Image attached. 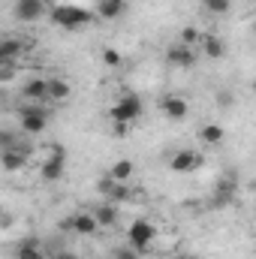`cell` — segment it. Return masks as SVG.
<instances>
[{
  "label": "cell",
  "mask_w": 256,
  "mask_h": 259,
  "mask_svg": "<svg viewBox=\"0 0 256 259\" xmlns=\"http://www.w3.org/2000/svg\"><path fill=\"white\" fill-rule=\"evenodd\" d=\"M52 21L64 30H78L81 24H91L94 21V12L91 9H81V6H55L52 9Z\"/></svg>",
  "instance_id": "1"
},
{
  "label": "cell",
  "mask_w": 256,
  "mask_h": 259,
  "mask_svg": "<svg viewBox=\"0 0 256 259\" xmlns=\"http://www.w3.org/2000/svg\"><path fill=\"white\" fill-rule=\"evenodd\" d=\"M127 238H130V247L136 253H145L151 247V241L157 238V226L151 220H133V226L127 229Z\"/></svg>",
  "instance_id": "2"
},
{
  "label": "cell",
  "mask_w": 256,
  "mask_h": 259,
  "mask_svg": "<svg viewBox=\"0 0 256 259\" xmlns=\"http://www.w3.org/2000/svg\"><path fill=\"white\" fill-rule=\"evenodd\" d=\"M139 115H142V100H139L136 94H124V97L109 109V118H112L115 124H133Z\"/></svg>",
  "instance_id": "3"
},
{
  "label": "cell",
  "mask_w": 256,
  "mask_h": 259,
  "mask_svg": "<svg viewBox=\"0 0 256 259\" xmlns=\"http://www.w3.org/2000/svg\"><path fill=\"white\" fill-rule=\"evenodd\" d=\"M27 148H18V145H9V148H3L0 151V166L6 169V172H21L24 166H27Z\"/></svg>",
  "instance_id": "4"
},
{
  "label": "cell",
  "mask_w": 256,
  "mask_h": 259,
  "mask_svg": "<svg viewBox=\"0 0 256 259\" xmlns=\"http://www.w3.org/2000/svg\"><path fill=\"white\" fill-rule=\"evenodd\" d=\"M12 15L18 21H39L46 15V0H15Z\"/></svg>",
  "instance_id": "5"
},
{
  "label": "cell",
  "mask_w": 256,
  "mask_h": 259,
  "mask_svg": "<svg viewBox=\"0 0 256 259\" xmlns=\"http://www.w3.org/2000/svg\"><path fill=\"white\" fill-rule=\"evenodd\" d=\"M64 166H66V154L61 151V148H55V154L42 163V169H39V178L42 181H58V178H64Z\"/></svg>",
  "instance_id": "6"
},
{
  "label": "cell",
  "mask_w": 256,
  "mask_h": 259,
  "mask_svg": "<svg viewBox=\"0 0 256 259\" xmlns=\"http://www.w3.org/2000/svg\"><path fill=\"white\" fill-rule=\"evenodd\" d=\"M46 121H49V115L42 112L39 103L21 109V130H24V133H39V130H46Z\"/></svg>",
  "instance_id": "7"
},
{
  "label": "cell",
  "mask_w": 256,
  "mask_h": 259,
  "mask_svg": "<svg viewBox=\"0 0 256 259\" xmlns=\"http://www.w3.org/2000/svg\"><path fill=\"white\" fill-rule=\"evenodd\" d=\"M160 109H163V115H166L169 121H184V118H187V112H190V103H187L184 97L172 94V97H163Z\"/></svg>",
  "instance_id": "8"
},
{
  "label": "cell",
  "mask_w": 256,
  "mask_h": 259,
  "mask_svg": "<svg viewBox=\"0 0 256 259\" xmlns=\"http://www.w3.org/2000/svg\"><path fill=\"white\" fill-rule=\"evenodd\" d=\"M97 187H100V193L106 196V202H112V205H115V202H127V199H130L127 184H121V181H115V178H109V175H106V178H100V184H97Z\"/></svg>",
  "instance_id": "9"
},
{
  "label": "cell",
  "mask_w": 256,
  "mask_h": 259,
  "mask_svg": "<svg viewBox=\"0 0 256 259\" xmlns=\"http://www.w3.org/2000/svg\"><path fill=\"white\" fill-rule=\"evenodd\" d=\"M169 166H172V172H184L187 175V172H196L202 166V157L196 151H178V154H172Z\"/></svg>",
  "instance_id": "10"
},
{
  "label": "cell",
  "mask_w": 256,
  "mask_h": 259,
  "mask_svg": "<svg viewBox=\"0 0 256 259\" xmlns=\"http://www.w3.org/2000/svg\"><path fill=\"white\" fill-rule=\"evenodd\" d=\"M166 61L172 66H193L196 64V55H193L190 46H181V42H178V46H172V49L166 52Z\"/></svg>",
  "instance_id": "11"
},
{
  "label": "cell",
  "mask_w": 256,
  "mask_h": 259,
  "mask_svg": "<svg viewBox=\"0 0 256 259\" xmlns=\"http://www.w3.org/2000/svg\"><path fill=\"white\" fill-rule=\"evenodd\" d=\"M21 94H24L27 100H33V103L49 100V78H30V81L21 88Z\"/></svg>",
  "instance_id": "12"
},
{
  "label": "cell",
  "mask_w": 256,
  "mask_h": 259,
  "mask_svg": "<svg viewBox=\"0 0 256 259\" xmlns=\"http://www.w3.org/2000/svg\"><path fill=\"white\" fill-rule=\"evenodd\" d=\"M94 220H97V226H115V223H118V208H115L112 202H103V205L94 211Z\"/></svg>",
  "instance_id": "13"
},
{
  "label": "cell",
  "mask_w": 256,
  "mask_h": 259,
  "mask_svg": "<svg viewBox=\"0 0 256 259\" xmlns=\"http://www.w3.org/2000/svg\"><path fill=\"white\" fill-rule=\"evenodd\" d=\"M100 226H97V220H94V214H75L72 217V232H78V235H94Z\"/></svg>",
  "instance_id": "14"
},
{
  "label": "cell",
  "mask_w": 256,
  "mask_h": 259,
  "mask_svg": "<svg viewBox=\"0 0 256 259\" xmlns=\"http://www.w3.org/2000/svg\"><path fill=\"white\" fill-rule=\"evenodd\" d=\"M69 94H72L69 81H64V78H49V100L64 103V100H69Z\"/></svg>",
  "instance_id": "15"
},
{
  "label": "cell",
  "mask_w": 256,
  "mask_h": 259,
  "mask_svg": "<svg viewBox=\"0 0 256 259\" xmlns=\"http://www.w3.org/2000/svg\"><path fill=\"white\" fill-rule=\"evenodd\" d=\"M202 52H205V58H211V61H217V58H223V42L214 36V33H205L202 36Z\"/></svg>",
  "instance_id": "16"
},
{
  "label": "cell",
  "mask_w": 256,
  "mask_h": 259,
  "mask_svg": "<svg viewBox=\"0 0 256 259\" xmlns=\"http://www.w3.org/2000/svg\"><path fill=\"white\" fill-rule=\"evenodd\" d=\"M15 259H46V250L39 247V241H21L15 250Z\"/></svg>",
  "instance_id": "17"
},
{
  "label": "cell",
  "mask_w": 256,
  "mask_h": 259,
  "mask_svg": "<svg viewBox=\"0 0 256 259\" xmlns=\"http://www.w3.org/2000/svg\"><path fill=\"white\" fill-rule=\"evenodd\" d=\"M199 142L202 145H220L223 142V127L220 124H205L199 130Z\"/></svg>",
  "instance_id": "18"
},
{
  "label": "cell",
  "mask_w": 256,
  "mask_h": 259,
  "mask_svg": "<svg viewBox=\"0 0 256 259\" xmlns=\"http://www.w3.org/2000/svg\"><path fill=\"white\" fill-rule=\"evenodd\" d=\"M21 52H24V42H21V39H0V55L6 58V64L15 61Z\"/></svg>",
  "instance_id": "19"
},
{
  "label": "cell",
  "mask_w": 256,
  "mask_h": 259,
  "mask_svg": "<svg viewBox=\"0 0 256 259\" xmlns=\"http://www.w3.org/2000/svg\"><path fill=\"white\" fill-rule=\"evenodd\" d=\"M133 172H136V166H133L130 160H121V163H115V166H112V172H109V178H115V181H121V184H127L130 178H133Z\"/></svg>",
  "instance_id": "20"
},
{
  "label": "cell",
  "mask_w": 256,
  "mask_h": 259,
  "mask_svg": "<svg viewBox=\"0 0 256 259\" xmlns=\"http://www.w3.org/2000/svg\"><path fill=\"white\" fill-rule=\"evenodd\" d=\"M121 9H124V3H115V0H100V6H97V12L103 18H118Z\"/></svg>",
  "instance_id": "21"
},
{
  "label": "cell",
  "mask_w": 256,
  "mask_h": 259,
  "mask_svg": "<svg viewBox=\"0 0 256 259\" xmlns=\"http://www.w3.org/2000/svg\"><path fill=\"white\" fill-rule=\"evenodd\" d=\"M229 6H232V0H205V9H208V12H214V15L229 12Z\"/></svg>",
  "instance_id": "22"
},
{
  "label": "cell",
  "mask_w": 256,
  "mask_h": 259,
  "mask_svg": "<svg viewBox=\"0 0 256 259\" xmlns=\"http://www.w3.org/2000/svg\"><path fill=\"white\" fill-rule=\"evenodd\" d=\"M199 39H202L199 27H193V24H187V27L181 30V46H193V42H199Z\"/></svg>",
  "instance_id": "23"
},
{
  "label": "cell",
  "mask_w": 256,
  "mask_h": 259,
  "mask_svg": "<svg viewBox=\"0 0 256 259\" xmlns=\"http://www.w3.org/2000/svg\"><path fill=\"white\" fill-rule=\"evenodd\" d=\"M103 64L106 66H121L124 64V58H121L118 49H103Z\"/></svg>",
  "instance_id": "24"
},
{
  "label": "cell",
  "mask_w": 256,
  "mask_h": 259,
  "mask_svg": "<svg viewBox=\"0 0 256 259\" xmlns=\"http://www.w3.org/2000/svg\"><path fill=\"white\" fill-rule=\"evenodd\" d=\"M112 259H139V253H136L133 247H118V250L112 253Z\"/></svg>",
  "instance_id": "25"
},
{
  "label": "cell",
  "mask_w": 256,
  "mask_h": 259,
  "mask_svg": "<svg viewBox=\"0 0 256 259\" xmlns=\"http://www.w3.org/2000/svg\"><path fill=\"white\" fill-rule=\"evenodd\" d=\"M9 145H15V136L12 133H0V148H9Z\"/></svg>",
  "instance_id": "26"
},
{
  "label": "cell",
  "mask_w": 256,
  "mask_h": 259,
  "mask_svg": "<svg viewBox=\"0 0 256 259\" xmlns=\"http://www.w3.org/2000/svg\"><path fill=\"white\" fill-rule=\"evenodd\" d=\"M130 133V124H115V136H127Z\"/></svg>",
  "instance_id": "27"
},
{
  "label": "cell",
  "mask_w": 256,
  "mask_h": 259,
  "mask_svg": "<svg viewBox=\"0 0 256 259\" xmlns=\"http://www.w3.org/2000/svg\"><path fill=\"white\" fill-rule=\"evenodd\" d=\"M61 229H64V232H72V217H64V220H61Z\"/></svg>",
  "instance_id": "28"
},
{
  "label": "cell",
  "mask_w": 256,
  "mask_h": 259,
  "mask_svg": "<svg viewBox=\"0 0 256 259\" xmlns=\"http://www.w3.org/2000/svg\"><path fill=\"white\" fill-rule=\"evenodd\" d=\"M175 259H199V256H187V253H181V256H175Z\"/></svg>",
  "instance_id": "29"
},
{
  "label": "cell",
  "mask_w": 256,
  "mask_h": 259,
  "mask_svg": "<svg viewBox=\"0 0 256 259\" xmlns=\"http://www.w3.org/2000/svg\"><path fill=\"white\" fill-rule=\"evenodd\" d=\"M55 259H72V256H69V253H61V256H55Z\"/></svg>",
  "instance_id": "30"
},
{
  "label": "cell",
  "mask_w": 256,
  "mask_h": 259,
  "mask_svg": "<svg viewBox=\"0 0 256 259\" xmlns=\"http://www.w3.org/2000/svg\"><path fill=\"white\" fill-rule=\"evenodd\" d=\"M3 64H6V58H3V55H0V66H3Z\"/></svg>",
  "instance_id": "31"
},
{
  "label": "cell",
  "mask_w": 256,
  "mask_h": 259,
  "mask_svg": "<svg viewBox=\"0 0 256 259\" xmlns=\"http://www.w3.org/2000/svg\"><path fill=\"white\" fill-rule=\"evenodd\" d=\"M115 3H124V0H115Z\"/></svg>",
  "instance_id": "32"
}]
</instances>
